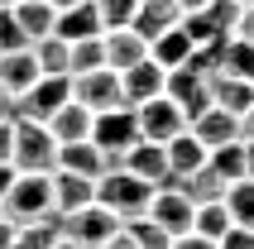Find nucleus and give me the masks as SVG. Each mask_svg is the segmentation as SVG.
I'll return each mask as SVG.
<instances>
[{
	"label": "nucleus",
	"mask_w": 254,
	"mask_h": 249,
	"mask_svg": "<svg viewBox=\"0 0 254 249\" xmlns=\"http://www.w3.org/2000/svg\"><path fill=\"white\" fill-rule=\"evenodd\" d=\"M240 139H250V144H254V106L240 115Z\"/></svg>",
	"instance_id": "a19ab883"
},
{
	"label": "nucleus",
	"mask_w": 254,
	"mask_h": 249,
	"mask_svg": "<svg viewBox=\"0 0 254 249\" xmlns=\"http://www.w3.org/2000/svg\"><path fill=\"white\" fill-rule=\"evenodd\" d=\"M14 173H53L58 168V139L43 120H14Z\"/></svg>",
	"instance_id": "7ed1b4c3"
},
{
	"label": "nucleus",
	"mask_w": 254,
	"mask_h": 249,
	"mask_svg": "<svg viewBox=\"0 0 254 249\" xmlns=\"http://www.w3.org/2000/svg\"><path fill=\"white\" fill-rule=\"evenodd\" d=\"M178 19H183L178 0H139V5H134L129 29H134V34H144V39H158V34H163V29H173Z\"/></svg>",
	"instance_id": "6ab92c4d"
},
{
	"label": "nucleus",
	"mask_w": 254,
	"mask_h": 249,
	"mask_svg": "<svg viewBox=\"0 0 254 249\" xmlns=\"http://www.w3.org/2000/svg\"><path fill=\"white\" fill-rule=\"evenodd\" d=\"M91 120H96V115L86 111L82 101H67V106H58L43 124H48V134H53L58 144H77V139H91Z\"/></svg>",
	"instance_id": "dca6fc26"
},
{
	"label": "nucleus",
	"mask_w": 254,
	"mask_h": 249,
	"mask_svg": "<svg viewBox=\"0 0 254 249\" xmlns=\"http://www.w3.org/2000/svg\"><path fill=\"white\" fill-rule=\"evenodd\" d=\"M53 249H82V245H72L67 235H58V245H53Z\"/></svg>",
	"instance_id": "de8ad7c7"
},
{
	"label": "nucleus",
	"mask_w": 254,
	"mask_h": 249,
	"mask_svg": "<svg viewBox=\"0 0 254 249\" xmlns=\"http://www.w3.org/2000/svg\"><path fill=\"white\" fill-rule=\"evenodd\" d=\"M221 72L250 77V72H254V43H245V39H226V53H221Z\"/></svg>",
	"instance_id": "2f4dec72"
},
{
	"label": "nucleus",
	"mask_w": 254,
	"mask_h": 249,
	"mask_svg": "<svg viewBox=\"0 0 254 249\" xmlns=\"http://www.w3.org/2000/svg\"><path fill=\"white\" fill-rule=\"evenodd\" d=\"M240 5H250V0H240Z\"/></svg>",
	"instance_id": "8fccbe9b"
},
{
	"label": "nucleus",
	"mask_w": 254,
	"mask_h": 249,
	"mask_svg": "<svg viewBox=\"0 0 254 249\" xmlns=\"http://www.w3.org/2000/svg\"><path fill=\"white\" fill-rule=\"evenodd\" d=\"M101 48H106V67L111 72H125V67H134V62H144L149 58V39L144 34H134V29H106L101 34Z\"/></svg>",
	"instance_id": "4468645a"
},
{
	"label": "nucleus",
	"mask_w": 254,
	"mask_h": 249,
	"mask_svg": "<svg viewBox=\"0 0 254 249\" xmlns=\"http://www.w3.org/2000/svg\"><path fill=\"white\" fill-rule=\"evenodd\" d=\"M230 211H226V201H206V206H197V216H192V230L197 235H206V240H221L230 230Z\"/></svg>",
	"instance_id": "c756f323"
},
{
	"label": "nucleus",
	"mask_w": 254,
	"mask_h": 249,
	"mask_svg": "<svg viewBox=\"0 0 254 249\" xmlns=\"http://www.w3.org/2000/svg\"><path fill=\"white\" fill-rule=\"evenodd\" d=\"M163 96L178 101V106H183V115H187V124H192L201 111H206V106H211V77H206V72H197L192 62H183V67H173V72H168Z\"/></svg>",
	"instance_id": "423d86ee"
},
{
	"label": "nucleus",
	"mask_w": 254,
	"mask_h": 249,
	"mask_svg": "<svg viewBox=\"0 0 254 249\" xmlns=\"http://www.w3.org/2000/svg\"><path fill=\"white\" fill-rule=\"evenodd\" d=\"M206 163H211L226 182H240L245 178V139H230V144L211 149V153H206Z\"/></svg>",
	"instance_id": "c85d7f7f"
},
{
	"label": "nucleus",
	"mask_w": 254,
	"mask_h": 249,
	"mask_svg": "<svg viewBox=\"0 0 254 249\" xmlns=\"http://www.w3.org/2000/svg\"><path fill=\"white\" fill-rule=\"evenodd\" d=\"M14 153V120H0V163H10Z\"/></svg>",
	"instance_id": "4c0bfd02"
},
{
	"label": "nucleus",
	"mask_w": 254,
	"mask_h": 249,
	"mask_svg": "<svg viewBox=\"0 0 254 249\" xmlns=\"http://www.w3.org/2000/svg\"><path fill=\"white\" fill-rule=\"evenodd\" d=\"M245 178H254V144L245 139Z\"/></svg>",
	"instance_id": "c03bdc74"
},
{
	"label": "nucleus",
	"mask_w": 254,
	"mask_h": 249,
	"mask_svg": "<svg viewBox=\"0 0 254 249\" xmlns=\"http://www.w3.org/2000/svg\"><path fill=\"white\" fill-rule=\"evenodd\" d=\"M96 201V182L82 178V173H67V168H53V216H72Z\"/></svg>",
	"instance_id": "ddd939ff"
},
{
	"label": "nucleus",
	"mask_w": 254,
	"mask_h": 249,
	"mask_svg": "<svg viewBox=\"0 0 254 249\" xmlns=\"http://www.w3.org/2000/svg\"><path fill=\"white\" fill-rule=\"evenodd\" d=\"M163 82H168V67H158L154 58H144L134 67L120 72V91H125V106H144V101L163 96Z\"/></svg>",
	"instance_id": "f8f14e48"
},
{
	"label": "nucleus",
	"mask_w": 254,
	"mask_h": 249,
	"mask_svg": "<svg viewBox=\"0 0 254 249\" xmlns=\"http://www.w3.org/2000/svg\"><path fill=\"white\" fill-rule=\"evenodd\" d=\"M10 10H14V19H19V29L29 34V43L43 39V34H53V24H58V10L48 0H14Z\"/></svg>",
	"instance_id": "393cba45"
},
{
	"label": "nucleus",
	"mask_w": 254,
	"mask_h": 249,
	"mask_svg": "<svg viewBox=\"0 0 254 249\" xmlns=\"http://www.w3.org/2000/svg\"><path fill=\"white\" fill-rule=\"evenodd\" d=\"M250 5H254V0H250Z\"/></svg>",
	"instance_id": "603ef678"
},
{
	"label": "nucleus",
	"mask_w": 254,
	"mask_h": 249,
	"mask_svg": "<svg viewBox=\"0 0 254 249\" xmlns=\"http://www.w3.org/2000/svg\"><path fill=\"white\" fill-rule=\"evenodd\" d=\"M19 48H29V34L19 29L14 10H0V53H19Z\"/></svg>",
	"instance_id": "72a5a7b5"
},
{
	"label": "nucleus",
	"mask_w": 254,
	"mask_h": 249,
	"mask_svg": "<svg viewBox=\"0 0 254 249\" xmlns=\"http://www.w3.org/2000/svg\"><path fill=\"white\" fill-rule=\"evenodd\" d=\"M120 216L115 211H106L101 201H91V206H82V211H72V216H63V235L72 240V245H82V249H96V245H106V240L120 230Z\"/></svg>",
	"instance_id": "39448f33"
},
{
	"label": "nucleus",
	"mask_w": 254,
	"mask_h": 249,
	"mask_svg": "<svg viewBox=\"0 0 254 249\" xmlns=\"http://www.w3.org/2000/svg\"><path fill=\"white\" fill-rule=\"evenodd\" d=\"M10 182H14V163H0V201H5V192H10Z\"/></svg>",
	"instance_id": "79ce46f5"
},
{
	"label": "nucleus",
	"mask_w": 254,
	"mask_h": 249,
	"mask_svg": "<svg viewBox=\"0 0 254 249\" xmlns=\"http://www.w3.org/2000/svg\"><path fill=\"white\" fill-rule=\"evenodd\" d=\"M10 5H14V0H0V10H10Z\"/></svg>",
	"instance_id": "09e8293b"
},
{
	"label": "nucleus",
	"mask_w": 254,
	"mask_h": 249,
	"mask_svg": "<svg viewBox=\"0 0 254 249\" xmlns=\"http://www.w3.org/2000/svg\"><path fill=\"white\" fill-rule=\"evenodd\" d=\"M250 82H254V72H250Z\"/></svg>",
	"instance_id": "3c124183"
},
{
	"label": "nucleus",
	"mask_w": 254,
	"mask_h": 249,
	"mask_svg": "<svg viewBox=\"0 0 254 249\" xmlns=\"http://www.w3.org/2000/svg\"><path fill=\"white\" fill-rule=\"evenodd\" d=\"M201 5H206V0H178V10H183V14H192V10H201Z\"/></svg>",
	"instance_id": "a18cd8bd"
},
{
	"label": "nucleus",
	"mask_w": 254,
	"mask_h": 249,
	"mask_svg": "<svg viewBox=\"0 0 254 249\" xmlns=\"http://www.w3.org/2000/svg\"><path fill=\"white\" fill-rule=\"evenodd\" d=\"M53 10H72V5H82V0H48Z\"/></svg>",
	"instance_id": "49530a36"
},
{
	"label": "nucleus",
	"mask_w": 254,
	"mask_h": 249,
	"mask_svg": "<svg viewBox=\"0 0 254 249\" xmlns=\"http://www.w3.org/2000/svg\"><path fill=\"white\" fill-rule=\"evenodd\" d=\"M134 5H139V0H96L101 29H125L129 19H134Z\"/></svg>",
	"instance_id": "473e14b6"
},
{
	"label": "nucleus",
	"mask_w": 254,
	"mask_h": 249,
	"mask_svg": "<svg viewBox=\"0 0 254 249\" xmlns=\"http://www.w3.org/2000/svg\"><path fill=\"white\" fill-rule=\"evenodd\" d=\"M163 187H183V192L192 196V206H206V201H221V196H226L230 182L206 163V168H197V173H187V178H168Z\"/></svg>",
	"instance_id": "4be33fe9"
},
{
	"label": "nucleus",
	"mask_w": 254,
	"mask_h": 249,
	"mask_svg": "<svg viewBox=\"0 0 254 249\" xmlns=\"http://www.w3.org/2000/svg\"><path fill=\"white\" fill-rule=\"evenodd\" d=\"M58 39H96V34H106L101 29V14H96V0H82V5H72V10H58V24H53Z\"/></svg>",
	"instance_id": "aec40b11"
},
{
	"label": "nucleus",
	"mask_w": 254,
	"mask_h": 249,
	"mask_svg": "<svg viewBox=\"0 0 254 249\" xmlns=\"http://www.w3.org/2000/svg\"><path fill=\"white\" fill-rule=\"evenodd\" d=\"M72 101V77H39L24 96H14V120H48Z\"/></svg>",
	"instance_id": "0eeeda50"
},
{
	"label": "nucleus",
	"mask_w": 254,
	"mask_h": 249,
	"mask_svg": "<svg viewBox=\"0 0 254 249\" xmlns=\"http://www.w3.org/2000/svg\"><path fill=\"white\" fill-rule=\"evenodd\" d=\"M211 106H221L230 115H245L254 106V82L250 77H235V72H216L211 77Z\"/></svg>",
	"instance_id": "a211bd4d"
},
{
	"label": "nucleus",
	"mask_w": 254,
	"mask_h": 249,
	"mask_svg": "<svg viewBox=\"0 0 254 249\" xmlns=\"http://www.w3.org/2000/svg\"><path fill=\"white\" fill-rule=\"evenodd\" d=\"M187 129H192L206 149H221V144H230V139H240V115L221 111V106H206V111L187 124Z\"/></svg>",
	"instance_id": "2eb2a0df"
},
{
	"label": "nucleus",
	"mask_w": 254,
	"mask_h": 249,
	"mask_svg": "<svg viewBox=\"0 0 254 249\" xmlns=\"http://www.w3.org/2000/svg\"><path fill=\"white\" fill-rule=\"evenodd\" d=\"M43 72L34 62V48H19V53H0V86L10 91V96H24L29 86L39 82Z\"/></svg>",
	"instance_id": "412c9836"
},
{
	"label": "nucleus",
	"mask_w": 254,
	"mask_h": 249,
	"mask_svg": "<svg viewBox=\"0 0 254 249\" xmlns=\"http://www.w3.org/2000/svg\"><path fill=\"white\" fill-rule=\"evenodd\" d=\"M0 216L14 221V225L53 216V173H14L10 192H5V201H0Z\"/></svg>",
	"instance_id": "f257e3e1"
},
{
	"label": "nucleus",
	"mask_w": 254,
	"mask_h": 249,
	"mask_svg": "<svg viewBox=\"0 0 254 249\" xmlns=\"http://www.w3.org/2000/svg\"><path fill=\"white\" fill-rule=\"evenodd\" d=\"M230 39L254 43V5H240V19H235V29H230Z\"/></svg>",
	"instance_id": "c9c22d12"
},
{
	"label": "nucleus",
	"mask_w": 254,
	"mask_h": 249,
	"mask_svg": "<svg viewBox=\"0 0 254 249\" xmlns=\"http://www.w3.org/2000/svg\"><path fill=\"white\" fill-rule=\"evenodd\" d=\"M14 230H19V225L0 216V249H14Z\"/></svg>",
	"instance_id": "ea45409f"
},
{
	"label": "nucleus",
	"mask_w": 254,
	"mask_h": 249,
	"mask_svg": "<svg viewBox=\"0 0 254 249\" xmlns=\"http://www.w3.org/2000/svg\"><path fill=\"white\" fill-rule=\"evenodd\" d=\"M120 168L134 173V178H144V182H154V187H163L168 182V149L154 144V139H134L125 149V158H120Z\"/></svg>",
	"instance_id": "9b49d317"
},
{
	"label": "nucleus",
	"mask_w": 254,
	"mask_h": 249,
	"mask_svg": "<svg viewBox=\"0 0 254 249\" xmlns=\"http://www.w3.org/2000/svg\"><path fill=\"white\" fill-rule=\"evenodd\" d=\"M134 120H139V139H154V144H168L173 134L187 129L183 106L168 101V96H154V101H144V106H134Z\"/></svg>",
	"instance_id": "1a4fd4ad"
},
{
	"label": "nucleus",
	"mask_w": 254,
	"mask_h": 249,
	"mask_svg": "<svg viewBox=\"0 0 254 249\" xmlns=\"http://www.w3.org/2000/svg\"><path fill=\"white\" fill-rule=\"evenodd\" d=\"M96 201L106 211H115L120 221H134V216H144L149 201H154V182L134 178V173H125V168H111V173L96 178Z\"/></svg>",
	"instance_id": "f03ea898"
},
{
	"label": "nucleus",
	"mask_w": 254,
	"mask_h": 249,
	"mask_svg": "<svg viewBox=\"0 0 254 249\" xmlns=\"http://www.w3.org/2000/svg\"><path fill=\"white\" fill-rule=\"evenodd\" d=\"M96 67H106L101 34H96V39H77V43H67V77H77V72H96Z\"/></svg>",
	"instance_id": "cd10ccee"
},
{
	"label": "nucleus",
	"mask_w": 254,
	"mask_h": 249,
	"mask_svg": "<svg viewBox=\"0 0 254 249\" xmlns=\"http://www.w3.org/2000/svg\"><path fill=\"white\" fill-rule=\"evenodd\" d=\"M58 168H67V173H82V178L96 182L106 173V153L91 144V139H77V144H58Z\"/></svg>",
	"instance_id": "5701e85b"
},
{
	"label": "nucleus",
	"mask_w": 254,
	"mask_h": 249,
	"mask_svg": "<svg viewBox=\"0 0 254 249\" xmlns=\"http://www.w3.org/2000/svg\"><path fill=\"white\" fill-rule=\"evenodd\" d=\"M168 249H216V240H206V235H197V230H187V235H178Z\"/></svg>",
	"instance_id": "e433bc0d"
},
{
	"label": "nucleus",
	"mask_w": 254,
	"mask_h": 249,
	"mask_svg": "<svg viewBox=\"0 0 254 249\" xmlns=\"http://www.w3.org/2000/svg\"><path fill=\"white\" fill-rule=\"evenodd\" d=\"M154 225H163L173 240L187 235L192 230V216H197V206H192V196L183 192V187H154V201H149V211H144Z\"/></svg>",
	"instance_id": "9d476101"
},
{
	"label": "nucleus",
	"mask_w": 254,
	"mask_h": 249,
	"mask_svg": "<svg viewBox=\"0 0 254 249\" xmlns=\"http://www.w3.org/2000/svg\"><path fill=\"white\" fill-rule=\"evenodd\" d=\"M139 139V120H134V106H115V111H96L91 120V144L106 153V173L120 168L125 149Z\"/></svg>",
	"instance_id": "20e7f679"
},
{
	"label": "nucleus",
	"mask_w": 254,
	"mask_h": 249,
	"mask_svg": "<svg viewBox=\"0 0 254 249\" xmlns=\"http://www.w3.org/2000/svg\"><path fill=\"white\" fill-rule=\"evenodd\" d=\"M96 249H134V240H129V230L120 225V230H115V235L106 240V245H96Z\"/></svg>",
	"instance_id": "58836bf2"
},
{
	"label": "nucleus",
	"mask_w": 254,
	"mask_h": 249,
	"mask_svg": "<svg viewBox=\"0 0 254 249\" xmlns=\"http://www.w3.org/2000/svg\"><path fill=\"white\" fill-rule=\"evenodd\" d=\"M192 48H197V43L183 34V19H178L173 29H163L158 39H149V58H154L158 67H168V72H173V67H183L187 58H192Z\"/></svg>",
	"instance_id": "b1692460"
},
{
	"label": "nucleus",
	"mask_w": 254,
	"mask_h": 249,
	"mask_svg": "<svg viewBox=\"0 0 254 249\" xmlns=\"http://www.w3.org/2000/svg\"><path fill=\"white\" fill-rule=\"evenodd\" d=\"M125 230H129V240H134V249H168V245H173V235L163 230V225H154L149 216L125 221Z\"/></svg>",
	"instance_id": "7c9ffc66"
},
{
	"label": "nucleus",
	"mask_w": 254,
	"mask_h": 249,
	"mask_svg": "<svg viewBox=\"0 0 254 249\" xmlns=\"http://www.w3.org/2000/svg\"><path fill=\"white\" fill-rule=\"evenodd\" d=\"M221 201H226V211H230V221H235V225H250V230H254V178L230 182Z\"/></svg>",
	"instance_id": "bb28decb"
},
{
	"label": "nucleus",
	"mask_w": 254,
	"mask_h": 249,
	"mask_svg": "<svg viewBox=\"0 0 254 249\" xmlns=\"http://www.w3.org/2000/svg\"><path fill=\"white\" fill-rule=\"evenodd\" d=\"M0 120H14V96L0 86Z\"/></svg>",
	"instance_id": "37998d69"
},
{
	"label": "nucleus",
	"mask_w": 254,
	"mask_h": 249,
	"mask_svg": "<svg viewBox=\"0 0 254 249\" xmlns=\"http://www.w3.org/2000/svg\"><path fill=\"white\" fill-rule=\"evenodd\" d=\"M163 149H168V178H187V173H197V168H206V144H201L197 134H192V129H183V134H173L168 144H163Z\"/></svg>",
	"instance_id": "f3484780"
},
{
	"label": "nucleus",
	"mask_w": 254,
	"mask_h": 249,
	"mask_svg": "<svg viewBox=\"0 0 254 249\" xmlns=\"http://www.w3.org/2000/svg\"><path fill=\"white\" fill-rule=\"evenodd\" d=\"M29 48H34V62H39L43 77H67V39L43 34V39H34Z\"/></svg>",
	"instance_id": "a878e982"
},
{
	"label": "nucleus",
	"mask_w": 254,
	"mask_h": 249,
	"mask_svg": "<svg viewBox=\"0 0 254 249\" xmlns=\"http://www.w3.org/2000/svg\"><path fill=\"white\" fill-rule=\"evenodd\" d=\"M72 101H82L86 111H115L125 106V91H120V72L111 67H96V72H77L72 77Z\"/></svg>",
	"instance_id": "6e6552de"
},
{
	"label": "nucleus",
	"mask_w": 254,
	"mask_h": 249,
	"mask_svg": "<svg viewBox=\"0 0 254 249\" xmlns=\"http://www.w3.org/2000/svg\"><path fill=\"white\" fill-rule=\"evenodd\" d=\"M216 249H254V230L250 225H230L226 235L216 240Z\"/></svg>",
	"instance_id": "f704fd0d"
}]
</instances>
